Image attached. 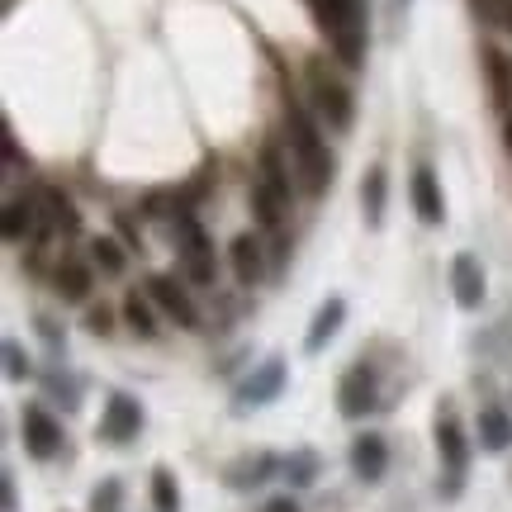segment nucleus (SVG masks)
Segmentation results:
<instances>
[{
	"label": "nucleus",
	"instance_id": "nucleus-8",
	"mask_svg": "<svg viewBox=\"0 0 512 512\" xmlns=\"http://www.w3.org/2000/svg\"><path fill=\"white\" fill-rule=\"evenodd\" d=\"M138 432H143V403L133 394H110L105 399V418H100V437L110 446H128Z\"/></svg>",
	"mask_w": 512,
	"mask_h": 512
},
{
	"label": "nucleus",
	"instance_id": "nucleus-3",
	"mask_svg": "<svg viewBox=\"0 0 512 512\" xmlns=\"http://www.w3.org/2000/svg\"><path fill=\"white\" fill-rule=\"evenodd\" d=\"M304 86H309L313 114H318V119L332 128V133H347V128L356 124V95H351V86L337 72H332L323 57H318V62H309Z\"/></svg>",
	"mask_w": 512,
	"mask_h": 512
},
{
	"label": "nucleus",
	"instance_id": "nucleus-24",
	"mask_svg": "<svg viewBox=\"0 0 512 512\" xmlns=\"http://www.w3.org/2000/svg\"><path fill=\"white\" fill-rule=\"evenodd\" d=\"M152 508L157 512H181V489L171 470H152Z\"/></svg>",
	"mask_w": 512,
	"mask_h": 512
},
{
	"label": "nucleus",
	"instance_id": "nucleus-16",
	"mask_svg": "<svg viewBox=\"0 0 512 512\" xmlns=\"http://www.w3.org/2000/svg\"><path fill=\"white\" fill-rule=\"evenodd\" d=\"M38 214H43V233H67L72 238L76 228H81V214H76V204L57 190V185H48L43 195H38Z\"/></svg>",
	"mask_w": 512,
	"mask_h": 512
},
{
	"label": "nucleus",
	"instance_id": "nucleus-32",
	"mask_svg": "<svg viewBox=\"0 0 512 512\" xmlns=\"http://www.w3.org/2000/svg\"><path fill=\"white\" fill-rule=\"evenodd\" d=\"M0 494H5V512H15V479L0 475Z\"/></svg>",
	"mask_w": 512,
	"mask_h": 512
},
{
	"label": "nucleus",
	"instance_id": "nucleus-19",
	"mask_svg": "<svg viewBox=\"0 0 512 512\" xmlns=\"http://www.w3.org/2000/svg\"><path fill=\"white\" fill-rule=\"evenodd\" d=\"M119 318L128 323V332H133V337H143V342H152V337H157V304H152V294H147V290H128L124 304H119Z\"/></svg>",
	"mask_w": 512,
	"mask_h": 512
},
{
	"label": "nucleus",
	"instance_id": "nucleus-31",
	"mask_svg": "<svg viewBox=\"0 0 512 512\" xmlns=\"http://www.w3.org/2000/svg\"><path fill=\"white\" fill-rule=\"evenodd\" d=\"M261 512H299V503H294L290 494H280V498H271V503H266Z\"/></svg>",
	"mask_w": 512,
	"mask_h": 512
},
{
	"label": "nucleus",
	"instance_id": "nucleus-30",
	"mask_svg": "<svg viewBox=\"0 0 512 512\" xmlns=\"http://www.w3.org/2000/svg\"><path fill=\"white\" fill-rule=\"evenodd\" d=\"M86 328H91V332H110L114 328V313L105 309V304H95V309H86Z\"/></svg>",
	"mask_w": 512,
	"mask_h": 512
},
{
	"label": "nucleus",
	"instance_id": "nucleus-29",
	"mask_svg": "<svg viewBox=\"0 0 512 512\" xmlns=\"http://www.w3.org/2000/svg\"><path fill=\"white\" fill-rule=\"evenodd\" d=\"M119 238H124L128 252H143V233H138V223H133V214H119Z\"/></svg>",
	"mask_w": 512,
	"mask_h": 512
},
{
	"label": "nucleus",
	"instance_id": "nucleus-2",
	"mask_svg": "<svg viewBox=\"0 0 512 512\" xmlns=\"http://www.w3.org/2000/svg\"><path fill=\"white\" fill-rule=\"evenodd\" d=\"M318 29L328 34L332 53L342 57V67H361L366 62V15L361 0H309Z\"/></svg>",
	"mask_w": 512,
	"mask_h": 512
},
{
	"label": "nucleus",
	"instance_id": "nucleus-27",
	"mask_svg": "<svg viewBox=\"0 0 512 512\" xmlns=\"http://www.w3.org/2000/svg\"><path fill=\"white\" fill-rule=\"evenodd\" d=\"M119 494H124V489H119V479H105V484L95 489L91 508H95V512H119Z\"/></svg>",
	"mask_w": 512,
	"mask_h": 512
},
{
	"label": "nucleus",
	"instance_id": "nucleus-6",
	"mask_svg": "<svg viewBox=\"0 0 512 512\" xmlns=\"http://www.w3.org/2000/svg\"><path fill=\"white\" fill-rule=\"evenodd\" d=\"M176 242H181L190 280L195 285H214V247H209V233L200 228L195 214H176Z\"/></svg>",
	"mask_w": 512,
	"mask_h": 512
},
{
	"label": "nucleus",
	"instance_id": "nucleus-26",
	"mask_svg": "<svg viewBox=\"0 0 512 512\" xmlns=\"http://www.w3.org/2000/svg\"><path fill=\"white\" fill-rule=\"evenodd\" d=\"M271 470H275L271 456L242 460V465H233V470H228V484H233V489H252V484H261V479L271 475Z\"/></svg>",
	"mask_w": 512,
	"mask_h": 512
},
{
	"label": "nucleus",
	"instance_id": "nucleus-15",
	"mask_svg": "<svg viewBox=\"0 0 512 512\" xmlns=\"http://www.w3.org/2000/svg\"><path fill=\"white\" fill-rule=\"evenodd\" d=\"M342 323H347V299H342V294H328V299L318 304V313H313L309 337H304V351H309V356H318V351H323L332 337L342 332Z\"/></svg>",
	"mask_w": 512,
	"mask_h": 512
},
{
	"label": "nucleus",
	"instance_id": "nucleus-12",
	"mask_svg": "<svg viewBox=\"0 0 512 512\" xmlns=\"http://www.w3.org/2000/svg\"><path fill=\"white\" fill-rule=\"evenodd\" d=\"M384 470H389V441L380 432H361L351 441V475L366 479V484H380Z\"/></svg>",
	"mask_w": 512,
	"mask_h": 512
},
{
	"label": "nucleus",
	"instance_id": "nucleus-11",
	"mask_svg": "<svg viewBox=\"0 0 512 512\" xmlns=\"http://www.w3.org/2000/svg\"><path fill=\"white\" fill-rule=\"evenodd\" d=\"M280 389H285V361H280V356H271V361H261V366L242 380L238 408H261V403H275V399H280Z\"/></svg>",
	"mask_w": 512,
	"mask_h": 512
},
{
	"label": "nucleus",
	"instance_id": "nucleus-17",
	"mask_svg": "<svg viewBox=\"0 0 512 512\" xmlns=\"http://www.w3.org/2000/svg\"><path fill=\"white\" fill-rule=\"evenodd\" d=\"M228 261H233L238 285H256V280L266 275V252H261V238H252V233H238V238H233Z\"/></svg>",
	"mask_w": 512,
	"mask_h": 512
},
{
	"label": "nucleus",
	"instance_id": "nucleus-13",
	"mask_svg": "<svg viewBox=\"0 0 512 512\" xmlns=\"http://www.w3.org/2000/svg\"><path fill=\"white\" fill-rule=\"evenodd\" d=\"M451 294H456L460 309H479L484 304V266L470 252L451 256Z\"/></svg>",
	"mask_w": 512,
	"mask_h": 512
},
{
	"label": "nucleus",
	"instance_id": "nucleus-18",
	"mask_svg": "<svg viewBox=\"0 0 512 512\" xmlns=\"http://www.w3.org/2000/svg\"><path fill=\"white\" fill-rule=\"evenodd\" d=\"M290 209H294L290 195H280V190L266 185V181H252V214H256V223H261L266 233H275L280 223L290 219Z\"/></svg>",
	"mask_w": 512,
	"mask_h": 512
},
{
	"label": "nucleus",
	"instance_id": "nucleus-33",
	"mask_svg": "<svg viewBox=\"0 0 512 512\" xmlns=\"http://www.w3.org/2000/svg\"><path fill=\"white\" fill-rule=\"evenodd\" d=\"M498 24H503V29L512 34V0H503V15H498Z\"/></svg>",
	"mask_w": 512,
	"mask_h": 512
},
{
	"label": "nucleus",
	"instance_id": "nucleus-22",
	"mask_svg": "<svg viewBox=\"0 0 512 512\" xmlns=\"http://www.w3.org/2000/svg\"><path fill=\"white\" fill-rule=\"evenodd\" d=\"M0 233H5V242H19V238H29V233H43V214H38V204L10 200L5 204V223H0Z\"/></svg>",
	"mask_w": 512,
	"mask_h": 512
},
{
	"label": "nucleus",
	"instance_id": "nucleus-4",
	"mask_svg": "<svg viewBox=\"0 0 512 512\" xmlns=\"http://www.w3.org/2000/svg\"><path fill=\"white\" fill-rule=\"evenodd\" d=\"M147 294H152V304H157V313H166L176 328H200V304H195V294L185 290L176 275H147Z\"/></svg>",
	"mask_w": 512,
	"mask_h": 512
},
{
	"label": "nucleus",
	"instance_id": "nucleus-9",
	"mask_svg": "<svg viewBox=\"0 0 512 512\" xmlns=\"http://www.w3.org/2000/svg\"><path fill=\"white\" fill-rule=\"evenodd\" d=\"M380 399V384H375V370L370 366H351L337 384V408H342V418H366L370 408Z\"/></svg>",
	"mask_w": 512,
	"mask_h": 512
},
{
	"label": "nucleus",
	"instance_id": "nucleus-34",
	"mask_svg": "<svg viewBox=\"0 0 512 512\" xmlns=\"http://www.w3.org/2000/svg\"><path fill=\"white\" fill-rule=\"evenodd\" d=\"M503 138H508V152H512V110H508V119H503Z\"/></svg>",
	"mask_w": 512,
	"mask_h": 512
},
{
	"label": "nucleus",
	"instance_id": "nucleus-7",
	"mask_svg": "<svg viewBox=\"0 0 512 512\" xmlns=\"http://www.w3.org/2000/svg\"><path fill=\"white\" fill-rule=\"evenodd\" d=\"M19 432H24V446L34 460H53L62 451V422L43 408V403H29L24 418H19Z\"/></svg>",
	"mask_w": 512,
	"mask_h": 512
},
{
	"label": "nucleus",
	"instance_id": "nucleus-23",
	"mask_svg": "<svg viewBox=\"0 0 512 512\" xmlns=\"http://www.w3.org/2000/svg\"><path fill=\"white\" fill-rule=\"evenodd\" d=\"M91 261H95V266H100L105 275H124L128 247H124V242H114V238H95V242H91Z\"/></svg>",
	"mask_w": 512,
	"mask_h": 512
},
{
	"label": "nucleus",
	"instance_id": "nucleus-21",
	"mask_svg": "<svg viewBox=\"0 0 512 512\" xmlns=\"http://www.w3.org/2000/svg\"><path fill=\"white\" fill-rule=\"evenodd\" d=\"M384 200H389V171L375 162L366 171V181H361V209H366L370 228H384Z\"/></svg>",
	"mask_w": 512,
	"mask_h": 512
},
{
	"label": "nucleus",
	"instance_id": "nucleus-1",
	"mask_svg": "<svg viewBox=\"0 0 512 512\" xmlns=\"http://www.w3.org/2000/svg\"><path fill=\"white\" fill-rule=\"evenodd\" d=\"M285 133H290V152H294V166H299V181L309 195H323L332 185V152H328V138L323 128L313 119L304 105H285Z\"/></svg>",
	"mask_w": 512,
	"mask_h": 512
},
{
	"label": "nucleus",
	"instance_id": "nucleus-20",
	"mask_svg": "<svg viewBox=\"0 0 512 512\" xmlns=\"http://www.w3.org/2000/svg\"><path fill=\"white\" fill-rule=\"evenodd\" d=\"M479 446H484V451H494V456H503V451L512 446V418H508V408H498V403L479 408Z\"/></svg>",
	"mask_w": 512,
	"mask_h": 512
},
{
	"label": "nucleus",
	"instance_id": "nucleus-14",
	"mask_svg": "<svg viewBox=\"0 0 512 512\" xmlns=\"http://www.w3.org/2000/svg\"><path fill=\"white\" fill-rule=\"evenodd\" d=\"M53 285L57 294L67 299V304H86L95 290V271H91V261H81V256H62L53 266Z\"/></svg>",
	"mask_w": 512,
	"mask_h": 512
},
{
	"label": "nucleus",
	"instance_id": "nucleus-25",
	"mask_svg": "<svg viewBox=\"0 0 512 512\" xmlns=\"http://www.w3.org/2000/svg\"><path fill=\"white\" fill-rule=\"evenodd\" d=\"M280 470H285V479H290V489H309L313 479H318V456H313V451H294Z\"/></svg>",
	"mask_w": 512,
	"mask_h": 512
},
{
	"label": "nucleus",
	"instance_id": "nucleus-5",
	"mask_svg": "<svg viewBox=\"0 0 512 512\" xmlns=\"http://www.w3.org/2000/svg\"><path fill=\"white\" fill-rule=\"evenodd\" d=\"M437 456L446 465V494H460L465 470H470V437L451 413H437Z\"/></svg>",
	"mask_w": 512,
	"mask_h": 512
},
{
	"label": "nucleus",
	"instance_id": "nucleus-10",
	"mask_svg": "<svg viewBox=\"0 0 512 512\" xmlns=\"http://www.w3.org/2000/svg\"><path fill=\"white\" fill-rule=\"evenodd\" d=\"M408 200H413V214H418V223H427V228L446 223V195H441V181H437V171H432V166H413Z\"/></svg>",
	"mask_w": 512,
	"mask_h": 512
},
{
	"label": "nucleus",
	"instance_id": "nucleus-28",
	"mask_svg": "<svg viewBox=\"0 0 512 512\" xmlns=\"http://www.w3.org/2000/svg\"><path fill=\"white\" fill-rule=\"evenodd\" d=\"M5 375H10V380H24V375H29V356L19 351V342H5Z\"/></svg>",
	"mask_w": 512,
	"mask_h": 512
}]
</instances>
